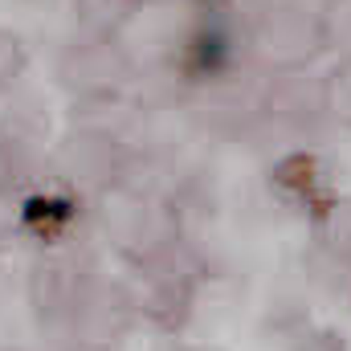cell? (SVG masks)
Returning <instances> with one entry per match:
<instances>
[{"label":"cell","instance_id":"obj_1","mask_svg":"<svg viewBox=\"0 0 351 351\" xmlns=\"http://www.w3.org/2000/svg\"><path fill=\"white\" fill-rule=\"evenodd\" d=\"M102 233L127 262H147L176 245V208L152 188L127 176H114L102 192Z\"/></svg>","mask_w":351,"mask_h":351},{"label":"cell","instance_id":"obj_2","mask_svg":"<svg viewBox=\"0 0 351 351\" xmlns=\"http://www.w3.org/2000/svg\"><path fill=\"white\" fill-rule=\"evenodd\" d=\"M250 49L269 74H298L327 49L323 8L315 0H274L250 25Z\"/></svg>","mask_w":351,"mask_h":351},{"label":"cell","instance_id":"obj_3","mask_svg":"<svg viewBox=\"0 0 351 351\" xmlns=\"http://www.w3.org/2000/svg\"><path fill=\"white\" fill-rule=\"evenodd\" d=\"M196 286H200V265L180 245H172L147 262H135V278L127 286V298H131L135 315H147L160 327H180L192 315Z\"/></svg>","mask_w":351,"mask_h":351},{"label":"cell","instance_id":"obj_4","mask_svg":"<svg viewBox=\"0 0 351 351\" xmlns=\"http://www.w3.org/2000/svg\"><path fill=\"white\" fill-rule=\"evenodd\" d=\"M127 74H131V58L123 53L119 37H90L86 33L58 62V78L82 98H110Z\"/></svg>","mask_w":351,"mask_h":351},{"label":"cell","instance_id":"obj_5","mask_svg":"<svg viewBox=\"0 0 351 351\" xmlns=\"http://www.w3.org/2000/svg\"><path fill=\"white\" fill-rule=\"evenodd\" d=\"M306 70L298 74H274V82L265 90L262 110L269 119L286 123V127H311L315 119H323V82L306 86Z\"/></svg>","mask_w":351,"mask_h":351},{"label":"cell","instance_id":"obj_6","mask_svg":"<svg viewBox=\"0 0 351 351\" xmlns=\"http://www.w3.org/2000/svg\"><path fill=\"white\" fill-rule=\"evenodd\" d=\"M143 4L147 0H74V12L90 37H119Z\"/></svg>","mask_w":351,"mask_h":351},{"label":"cell","instance_id":"obj_7","mask_svg":"<svg viewBox=\"0 0 351 351\" xmlns=\"http://www.w3.org/2000/svg\"><path fill=\"white\" fill-rule=\"evenodd\" d=\"M319 82H323V119L351 131V58H339Z\"/></svg>","mask_w":351,"mask_h":351},{"label":"cell","instance_id":"obj_8","mask_svg":"<svg viewBox=\"0 0 351 351\" xmlns=\"http://www.w3.org/2000/svg\"><path fill=\"white\" fill-rule=\"evenodd\" d=\"M323 29H327V49H339L351 58V0L323 4Z\"/></svg>","mask_w":351,"mask_h":351},{"label":"cell","instance_id":"obj_9","mask_svg":"<svg viewBox=\"0 0 351 351\" xmlns=\"http://www.w3.org/2000/svg\"><path fill=\"white\" fill-rule=\"evenodd\" d=\"M21 70H25V45H21V37H12V33L0 29V94L21 78Z\"/></svg>","mask_w":351,"mask_h":351},{"label":"cell","instance_id":"obj_10","mask_svg":"<svg viewBox=\"0 0 351 351\" xmlns=\"http://www.w3.org/2000/svg\"><path fill=\"white\" fill-rule=\"evenodd\" d=\"M290 351H343V339L327 327H302L294 339H290Z\"/></svg>","mask_w":351,"mask_h":351},{"label":"cell","instance_id":"obj_11","mask_svg":"<svg viewBox=\"0 0 351 351\" xmlns=\"http://www.w3.org/2000/svg\"><path fill=\"white\" fill-rule=\"evenodd\" d=\"M315 4H319V8H323V4H331V0H315Z\"/></svg>","mask_w":351,"mask_h":351},{"label":"cell","instance_id":"obj_12","mask_svg":"<svg viewBox=\"0 0 351 351\" xmlns=\"http://www.w3.org/2000/svg\"><path fill=\"white\" fill-rule=\"evenodd\" d=\"M164 4H172V0H164Z\"/></svg>","mask_w":351,"mask_h":351}]
</instances>
